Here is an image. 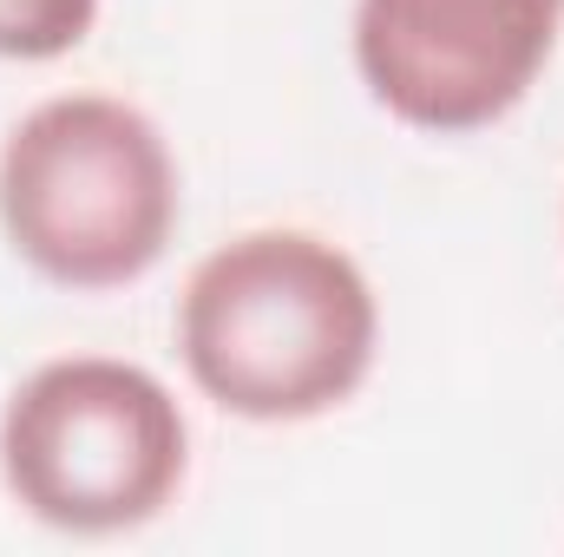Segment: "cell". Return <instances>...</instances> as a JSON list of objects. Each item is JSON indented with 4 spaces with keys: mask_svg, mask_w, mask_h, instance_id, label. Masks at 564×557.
Instances as JSON below:
<instances>
[{
    "mask_svg": "<svg viewBox=\"0 0 564 557\" xmlns=\"http://www.w3.org/2000/svg\"><path fill=\"white\" fill-rule=\"evenodd\" d=\"M381 354L368 270L315 230H243L177 295V361L230 419L302 426L361 394Z\"/></svg>",
    "mask_w": 564,
    "mask_h": 557,
    "instance_id": "cell-1",
    "label": "cell"
},
{
    "mask_svg": "<svg viewBox=\"0 0 564 557\" xmlns=\"http://www.w3.org/2000/svg\"><path fill=\"white\" fill-rule=\"evenodd\" d=\"M558 33L564 0H355V73L408 132L466 139L532 99Z\"/></svg>",
    "mask_w": 564,
    "mask_h": 557,
    "instance_id": "cell-4",
    "label": "cell"
},
{
    "mask_svg": "<svg viewBox=\"0 0 564 557\" xmlns=\"http://www.w3.org/2000/svg\"><path fill=\"white\" fill-rule=\"evenodd\" d=\"M184 177L164 132L112 92H59L0 139V237L53 288H126L177 237Z\"/></svg>",
    "mask_w": 564,
    "mask_h": 557,
    "instance_id": "cell-2",
    "label": "cell"
},
{
    "mask_svg": "<svg viewBox=\"0 0 564 557\" xmlns=\"http://www.w3.org/2000/svg\"><path fill=\"white\" fill-rule=\"evenodd\" d=\"M99 26V0H0V59L40 66V59H66L73 46H86Z\"/></svg>",
    "mask_w": 564,
    "mask_h": 557,
    "instance_id": "cell-5",
    "label": "cell"
},
{
    "mask_svg": "<svg viewBox=\"0 0 564 557\" xmlns=\"http://www.w3.org/2000/svg\"><path fill=\"white\" fill-rule=\"evenodd\" d=\"M184 472V407L139 361L59 354L40 361L0 407V485L53 532H139L177 499Z\"/></svg>",
    "mask_w": 564,
    "mask_h": 557,
    "instance_id": "cell-3",
    "label": "cell"
}]
</instances>
